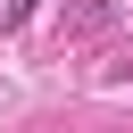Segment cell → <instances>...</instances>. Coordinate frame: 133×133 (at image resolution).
Listing matches in <instances>:
<instances>
[{
	"instance_id": "6da1fadb",
	"label": "cell",
	"mask_w": 133,
	"mask_h": 133,
	"mask_svg": "<svg viewBox=\"0 0 133 133\" xmlns=\"http://www.w3.org/2000/svg\"><path fill=\"white\" fill-rule=\"evenodd\" d=\"M25 17H33V0H0V33H17Z\"/></svg>"
},
{
	"instance_id": "7a4b0ae2",
	"label": "cell",
	"mask_w": 133,
	"mask_h": 133,
	"mask_svg": "<svg viewBox=\"0 0 133 133\" xmlns=\"http://www.w3.org/2000/svg\"><path fill=\"white\" fill-rule=\"evenodd\" d=\"M125 66H133V50H125Z\"/></svg>"
}]
</instances>
